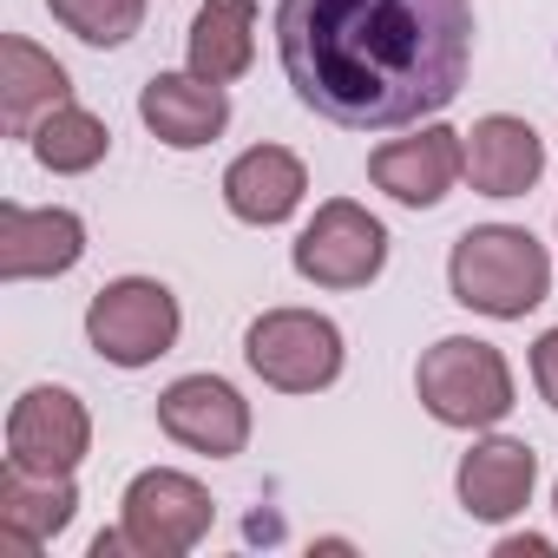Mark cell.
Here are the masks:
<instances>
[{
  "mask_svg": "<svg viewBox=\"0 0 558 558\" xmlns=\"http://www.w3.org/2000/svg\"><path fill=\"white\" fill-rule=\"evenodd\" d=\"M276 53L296 99L329 125H414L466 86L473 0H283Z\"/></svg>",
  "mask_w": 558,
  "mask_h": 558,
  "instance_id": "obj_1",
  "label": "cell"
},
{
  "mask_svg": "<svg viewBox=\"0 0 558 558\" xmlns=\"http://www.w3.org/2000/svg\"><path fill=\"white\" fill-rule=\"evenodd\" d=\"M447 283H453L460 310H480L493 323H519L525 310H538L551 296V256L519 223H480L453 243Z\"/></svg>",
  "mask_w": 558,
  "mask_h": 558,
  "instance_id": "obj_2",
  "label": "cell"
},
{
  "mask_svg": "<svg viewBox=\"0 0 558 558\" xmlns=\"http://www.w3.org/2000/svg\"><path fill=\"white\" fill-rule=\"evenodd\" d=\"M47 8L86 47H125L145 27V0H47Z\"/></svg>",
  "mask_w": 558,
  "mask_h": 558,
  "instance_id": "obj_20",
  "label": "cell"
},
{
  "mask_svg": "<svg viewBox=\"0 0 558 558\" xmlns=\"http://www.w3.org/2000/svg\"><path fill=\"white\" fill-rule=\"evenodd\" d=\"M178 296L165 283H151V276H119V283H106L86 310V342L112 362V368H145L158 355H171L178 342Z\"/></svg>",
  "mask_w": 558,
  "mask_h": 558,
  "instance_id": "obj_4",
  "label": "cell"
},
{
  "mask_svg": "<svg viewBox=\"0 0 558 558\" xmlns=\"http://www.w3.org/2000/svg\"><path fill=\"white\" fill-rule=\"evenodd\" d=\"M414 388H421V408L440 427H493V421L512 414V368L480 336L434 342L414 368Z\"/></svg>",
  "mask_w": 558,
  "mask_h": 558,
  "instance_id": "obj_3",
  "label": "cell"
},
{
  "mask_svg": "<svg viewBox=\"0 0 558 558\" xmlns=\"http://www.w3.org/2000/svg\"><path fill=\"white\" fill-rule=\"evenodd\" d=\"M86 256V223L73 210H27L0 204V276L8 283H34V276H66Z\"/></svg>",
  "mask_w": 558,
  "mask_h": 558,
  "instance_id": "obj_11",
  "label": "cell"
},
{
  "mask_svg": "<svg viewBox=\"0 0 558 558\" xmlns=\"http://www.w3.org/2000/svg\"><path fill=\"white\" fill-rule=\"evenodd\" d=\"M93 447L86 401L73 388H27L8 414V466L27 473H73Z\"/></svg>",
  "mask_w": 558,
  "mask_h": 558,
  "instance_id": "obj_8",
  "label": "cell"
},
{
  "mask_svg": "<svg viewBox=\"0 0 558 558\" xmlns=\"http://www.w3.org/2000/svg\"><path fill=\"white\" fill-rule=\"evenodd\" d=\"M460 138H466V178H473L480 197H525L538 184V171H545L538 132L525 119H512V112H493Z\"/></svg>",
  "mask_w": 558,
  "mask_h": 558,
  "instance_id": "obj_14",
  "label": "cell"
},
{
  "mask_svg": "<svg viewBox=\"0 0 558 558\" xmlns=\"http://www.w3.org/2000/svg\"><path fill=\"white\" fill-rule=\"evenodd\" d=\"M210 532V493L191 473L151 466L125 486V545L145 558H178Z\"/></svg>",
  "mask_w": 558,
  "mask_h": 558,
  "instance_id": "obj_7",
  "label": "cell"
},
{
  "mask_svg": "<svg viewBox=\"0 0 558 558\" xmlns=\"http://www.w3.org/2000/svg\"><path fill=\"white\" fill-rule=\"evenodd\" d=\"M551 506H558V493H551Z\"/></svg>",
  "mask_w": 558,
  "mask_h": 558,
  "instance_id": "obj_23",
  "label": "cell"
},
{
  "mask_svg": "<svg viewBox=\"0 0 558 558\" xmlns=\"http://www.w3.org/2000/svg\"><path fill=\"white\" fill-rule=\"evenodd\" d=\"M460 171H466V138L447 132V125H427V132H414V138H395V145H381V151L368 158V178H375L395 204H408V210L440 204Z\"/></svg>",
  "mask_w": 558,
  "mask_h": 558,
  "instance_id": "obj_10",
  "label": "cell"
},
{
  "mask_svg": "<svg viewBox=\"0 0 558 558\" xmlns=\"http://www.w3.org/2000/svg\"><path fill=\"white\" fill-rule=\"evenodd\" d=\"M73 106V80L53 53H40L34 40L8 34L0 40V112H8L14 132H34V112Z\"/></svg>",
  "mask_w": 558,
  "mask_h": 558,
  "instance_id": "obj_17",
  "label": "cell"
},
{
  "mask_svg": "<svg viewBox=\"0 0 558 558\" xmlns=\"http://www.w3.org/2000/svg\"><path fill=\"white\" fill-rule=\"evenodd\" d=\"M532 381H538V395L558 408V329L538 336V349H532Z\"/></svg>",
  "mask_w": 558,
  "mask_h": 558,
  "instance_id": "obj_21",
  "label": "cell"
},
{
  "mask_svg": "<svg viewBox=\"0 0 558 558\" xmlns=\"http://www.w3.org/2000/svg\"><path fill=\"white\" fill-rule=\"evenodd\" d=\"M73 512H80L73 473H27V466L0 473V551L34 558L53 532L73 525Z\"/></svg>",
  "mask_w": 558,
  "mask_h": 558,
  "instance_id": "obj_12",
  "label": "cell"
},
{
  "mask_svg": "<svg viewBox=\"0 0 558 558\" xmlns=\"http://www.w3.org/2000/svg\"><path fill=\"white\" fill-rule=\"evenodd\" d=\"M388 263V230L355 197H329L296 236V276L316 290H362Z\"/></svg>",
  "mask_w": 558,
  "mask_h": 558,
  "instance_id": "obj_6",
  "label": "cell"
},
{
  "mask_svg": "<svg viewBox=\"0 0 558 558\" xmlns=\"http://www.w3.org/2000/svg\"><path fill=\"white\" fill-rule=\"evenodd\" d=\"M532 480H538V453L525 440H480L460 460V506L486 525L512 519L532 506Z\"/></svg>",
  "mask_w": 558,
  "mask_h": 558,
  "instance_id": "obj_15",
  "label": "cell"
},
{
  "mask_svg": "<svg viewBox=\"0 0 558 558\" xmlns=\"http://www.w3.org/2000/svg\"><path fill=\"white\" fill-rule=\"evenodd\" d=\"M256 60V0H204L191 21V73L197 80H243Z\"/></svg>",
  "mask_w": 558,
  "mask_h": 558,
  "instance_id": "obj_18",
  "label": "cell"
},
{
  "mask_svg": "<svg viewBox=\"0 0 558 558\" xmlns=\"http://www.w3.org/2000/svg\"><path fill=\"white\" fill-rule=\"evenodd\" d=\"M303 191H310V171H303V158L283 151V145H256V151H243V158L223 171V204H230V217H243V223H283V217L303 204Z\"/></svg>",
  "mask_w": 558,
  "mask_h": 558,
  "instance_id": "obj_16",
  "label": "cell"
},
{
  "mask_svg": "<svg viewBox=\"0 0 558 558\" xmlns=\"http://www.w3.org/2000/svg\"><path fill=\"white\" fill-rule=\"evenodd\" d=\"M138 119L171 145V151H197L210 145L223 125H230V99L217 80H197V73H151L145 93H138Z\"/></svg>",
  "mask_w": 558,
  "mask_h": 558,
  "instance_id": "obj_13",
  "label": "cell"
},
{
  "mask_svg": "<svg viewBox=\"0 0 558 558\" xmlns=\"http://www.w3.org/2000/svg\"><path fill=\"white\" fill-rule=\"evenodd\" d=\"M158 427L191 447V453H210V460H230L243 453L250 440V401L223 381V375H184L158 395Z\"/></svg>",
  "mask_w": 558,
  "mask_h": 558,
  "instance_id": "obj_9",
  "label": "cell"
},
{
  "mask_svg": "<svg viewBox=\"0 0 558 558\" xmlns=\"http://www.w3.org/2000/svg\"><path fill=\"white\" fill-rule=\"evenodd\" d=\"M243 355L269 388L316 395V388H329L342 375V329L329 316H316V310H269V316L250 323Z\"/></svg>",
  "mask_w": 558,
  "mask_h": 558,
  "instance_id": "obj_5",
  "label": "cell"
},
{
  "mask_svg": "<svg viewBox=\"0 0 558 558\" xmlns=\"http://www.w3.org/2000/svg\"><path fill=\"white\" fill-rule=\"evenodd\" d=\"M27 138H34V158H40L47 171H60V178L93 171V165L112 151L106 119H93V112H80V106H53V112H47Z\"/></svg>",
  "mask_w": 558,
  "mask_h": 558,
  "instance_id": "obj_19",
  "label": "cell"
},
{
  "mask_svg": "<svg viewBox=\"0 0 558 558\" xmlns=\"http://www.w3.org/2000/svg\"><path fill=\"white\" fill-rule=\"evenodd\" d=\"M499 551H506V558H525V551H532V558H545V551H551V545H545V538H506V545H499Z\"/></svg>",
  "mask_w": 558,
  "mask_h": 558,
  "instance_id": "obj_22",
  "label": "cell"
}]
</instances>
